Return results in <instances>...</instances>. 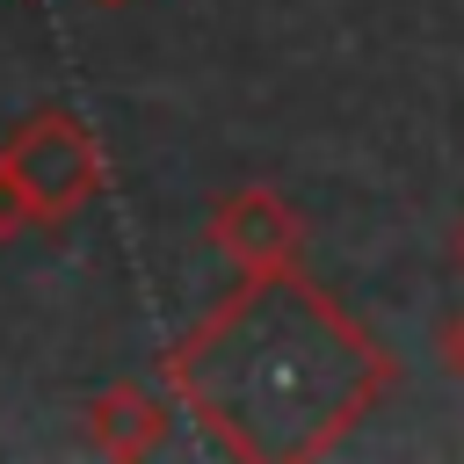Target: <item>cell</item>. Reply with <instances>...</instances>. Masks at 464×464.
<instances>
[{"mask_svg": "<svg viewBox=\"0 0 464 464\" xmlns=\"http://www.w3.org/2000/svg\"><path fill=\"white\" fill-rule=\"evenodd\" d=\"M0 167L14 174L22 203H29V225H72L102 181H109V160H102V138L72 116V109H36L7 145H0Z\"/></svg>", "mask_w": 464, "mask_h": 464, "instance_id": "obj_2", "label": "cell"}, {"mask_svg": "<svg viewBox=\"0 0 464 464\" xmlns=\"http://www.w3.org/2000/svg\"><path fill=\"white\" fill-rule=\"evenodd\" d=\"M203 239L239 268V276H276V268H304V210L276 188V181H239L210 203Z\"/></svg>", "mask_w": 464, "mask_h": 464, "instance_id": "obj_3", "label": "cell"}, {"mask_svg": "<svg viewBox=\"0 0 464 464\" xmlns=\"http://www.w3.org/2000/svg\"><path fill=\"white\" fill-rule=\"evenodd\" d=\"M80 435H87L94 457L138 464V457L167 450V435H174V399H167V384H160V392H152V384H102V392L87 399V413H80Z\"/></svg>", "mask_w": 464, "mask_h": 464, "instance_id": "obj_4", "label": "cell"}, {"mask_svg": "<svg viewBox=\"0 0 464 464\" xmlns=\"http://www.w3.org/2000/svg\"><path fill=\"white\" fill-rule=\"evenodd\" d=\"M160 384L225 457L312 464L377 413L399 355L304 268H276L239 276V290L160 355Z\"/></svg>", "mask_w": 464, "mask_h": 464, "instance_id": "obj_1", "label": "cell"}, {"mask_svg": "<svg viewBox=\"0 0 464 464\" xmlns=\"http://www.w3.org/2000/svg\"><path fill=\"white\" fill-rule=\"evenodd\" d=\"M457 268H464V225H457Z\"/></svg>", "mask_w": 464, "mask_h": 464, "instance_id": "obj_7", "label": "cell"}, {"mask_svg": "<svg viewBox=\"0 0 464 464\" xmlns=\"http://www.w3.org/2000/svg\"><path fill=\"white\" fill-rule=\"evenodd\" d=\"M102 7H123V0H102Z\"/></svg>", "mask_w": 464, "mask_h": 464, "instance_id": "obj_8", "label": "cell"}, {"mask_svg": "<svg viewBox=\"0 0 464 464\" xmlns=\"http://www.w3.org/2000/svg\"><path fill=\"white\" fill-rule=\"evenodd\" d=\"M435 348H442V370H450V377L464 384V304H457V312L442 319V341H435Z\"/></svg>", "mask_w": 464, "mask_h": 464, "instance_id": "obj_6", "label": "cell"}, {"mask_svg": "<svg viewBox=\"0 0 464 464\" xmlns=\"http://www.w3.org/2000/svg\"><path fill=\"white\" fill-rule=\"evenodd\" d=\"M22 232H29V203H22L14 174L0 167V246H7V239H22Z\"/></svg>", "mask_w": 464, "mask_h": 464, "instance_id": "obj_5", "label": "cell"}]
</instances>
